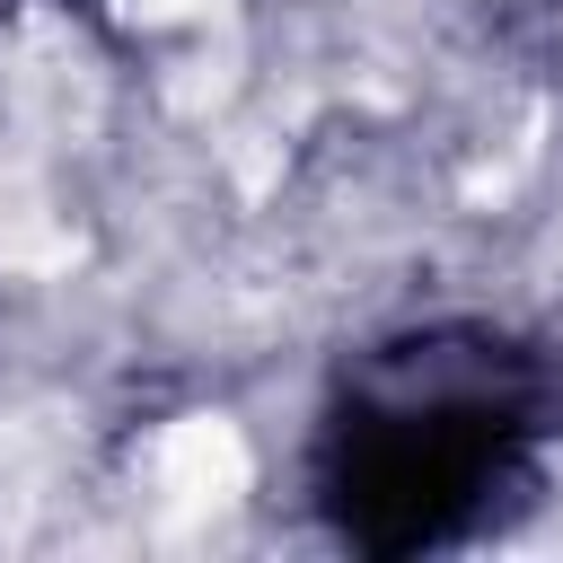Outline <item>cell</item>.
Returning a JSON list of instances; mask_svg holds the SVG:
<instances>
[{"label":"cell","instance_id":"cell-2","mask_svg":"<svg viewBox=\"0 0 563 563\" xmlns=\"http://www.w3.org/2000/svg\"><path fill=\"white\" fill-rule=\"evenodd\" d=\"M211 0H123V18H141V26H176V18H202Z\"/></svg>","mask_w":563,"mask_h":563},{"label":"cell","instance_id":"cell-1","mask_svg":"<svg viewBox=\"0 0 563 563\" xmlns=\"http://www.w3.org/2000/svg\"><path fill=\"white\" fill-rule=\"evenodd\" d=\"M150 484L167 510H220L246 493V440L220 413H185L150 440Z\"/></svg>","mask_w":563,"mask_h":563}]
</instances>
